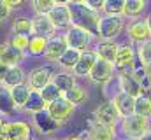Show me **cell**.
<instances>
[{"label": "cell", "mask_w": 151, "mask_h": 140, "mask_svg": "<svg viewBox=\"0 0 151 140\" xmlns=\"http://www.w3.org/2000/svg\"><path fill=\"white\" fill-rule=\"evenodd\" d=\"M69 7H70V25L88 30L99 39V19H100L99 11L91 9L86 4H69Z\"/></svg>", "instance_id": "6da1fadb"}, {"label": "cell", "mask_w": 151, "mask_h": 140, "mask_svg": "<svg viewBox=\"0 0 151 140\" xmlns=\"http://www.w3.org/2000/svg\"><path fill=\"white\" fill-rule=\"evenodd\" d=\"M121 131L127 139H141L148 130L151 128L150 117L146 116H139V114H130V116H125L121 117Z\"/></svg>", "instance_id": "7a4b0ae2"}, {"label": "cell", "mask_w": 151, "mask_h": 140, "mask_svg": "<svg viewBox=\"0 0 151 140\" xmlns=\"http://www.w3.org/2000/svg\"><path fill=\"white\" fill-rule=\"evenodd\" d=\"M135 61H137V51L134 49V46L128 42L118 44L116 60H114V67L118 70V74H132Z\"/></svg>", "instance_id": "3957f363"}, {"label": "cell", "mask_w": 151, "mask_h": 140, "mask_svg": "<svg viewBox=\"0 0 151 140\" xmlns=\"http://www.w3.org/2000/svg\"><path fill=\"white\" fill-rule=\"evenodd\" d=\"M125 19L123 16H100L99 19V39L102 40H113L123 32Z\"/></svg>", "instance_id": "277c9868"}, {"label": "cell", "mask_w": 151, "mask_h": 140, "mask_svg": "<svg viewBox=\"0 0 151 140\" xmlns=\"http://www.w3.org/2000/svg\"><path fill=\"white\" fill-rule=\"evenodd\" d=\"M63 37H65L69 47H74L77 51L90 49L91 42L95 40V35L93 34H90L88 30H83L79 26H72V25H70V28H67V32L63 34Z\"/></svg>", "instance_id": "5b68a950"}, {"label": "cell", "mask_w": 151, "mask_h": 140, "mask_svg": "<svg viewBox=\"0 0 151 140\" xmlns=\"http://www.w3.org/2000/svg\"><path fill=\"white\" fill-rule=\"evenodd\" d=\"M32 133V126L27 121H5L0 135L2 140H25L30 137Z\"/></svg>", "instance_id": "8992f818"}, {"label": "cell", "mask_w": 151, "mask_h": 140, "mask_svg": "<svg viewBox=\"0 0 151 140\" xmlns=\"http://www.w3.org/2000/svg\"><path fill=\"white\" fill-rule=\"evenodd\" d=\"M32 124H34V128L37 130L40 135H53V133L58 131L60 126H62V124L47 112V109L32 114Z\"/></svg>", "instance_id": "52a82bcc"}, {"label": "cell", "mask_w": 151, "mask_h": 140, "mask_svg": "<svg viewBox=\"0 0 151 140\" xmlns=\"http://www.w3.org/2000/svg\"><path fill=\"white\" fill-rule=\"evenodd\" d=\"M46 109H47V112L60 123V124H63V123H67L69 119H70V116L74 114L76 110V105L70 104L63 95L60 96V98H56V100H53V102H49V104L46 105Z\"/></svg>", "instance_id": "ba28073f"}, {"label": "cell", "mask_w": 151, "mask_h": 140, "mask_svg": "<svg viewBox=\"0 0 151 140\" xmlns=\"http://www.w3.org/2000/svg\"><path fill=\"white\" fill-rule=\"evenodd\" d=\"M114 72H116V67L114 63L107 61V60H102L99 58L93 65V69L90 70V81L97 82V84H107L111 79L114 77Z\"/></svg>", "instance_id": "9c48e42d"}, {"label": "cell", "mask_w": 151, "mask_h": 140, "mask_svg": "<svg viewBox=\"0 0 151 140\" xmlns=\"http://www.w3.org/2000/svg\"><path fill=\"white\" fill-rule=\"evenodd\" d=\"M121 119L116 105L113 100H106L95 109V121L97 123H102V124H107V126H114L118 121Z\"/></svg>", "instance_id": "30bf717a"}, {"label": "cell", "mask_w": 151, "mask_h": 140, "mask_svg": "<svg viewBox=\"0 0 151 140\" xmlns=\"http://www.w3.org/2000/svg\"><path fill=\"white\" fill-rule=\"evenodd\" d=\"M127 34H128V39L132 40V44H141V42H146L148 39H151L148 23L142 18L132 19L127 26Z\"/></svg>", "instance_id": "8fae6325"}, {"label": "cell", "mask_w": 151, "mask_h": 140, "mask_svg": "<svg viewBox=\"0 0 151 140\" xmlns=\"http://www.w3.org/2000/svg\"><path fill=\"white\" fill-rule=\"evenodd\" d=\"M69 44L65 40L63 35H53L47 39V46H46V51H44V58L49 60V61H58L60 56L67 51Z\"/></svg>", "instance_id": "7c38bea8"}, {"label": "cell", "mask_w": 151, "mask_h": 140, "mask_svg": "<svg viewBox=\"0 0 151 140\" xmlns=\"http://www.w3.org/2000/svg\"><path fill=\"white\" fill-rule=\"evenodd\" d=\"M99 60L95 49H86V51H81V56L76 63V67L72 69V74L76 77H88L90 75V70L93 69L95 61Z\"/></svg>", "instance_id": "4fadbf2b"}, {"label": "cell", "mask_w": 151, "mask_h": 140, "mask_svg": "<svg viewBox=\"0 0 151 140\" xmlns=\"http://www.w3.org/2000/svg\"><path fill=\"white\" fill-rule=\"evenodd\" d=\"M51 77H53V72L47 67H37V69H32L27 75V82L32 89H37L40 91L47 82H51Z\"/></svg>", "instance_id": "5bb4252c"}, {"label": "cell", "mask_w": 151, "mask_h": 140, "mask_svg": "<svg viewBox=\"0 0 151 140\" xmlns=\"http://www.w3.org/2000/svg\"><path fill=\"white\" fill-rule=\"evenodd\" d=\"M25 60V51L11 46L9 42L0 44V61L5 63L7 67H18Z\"/></svg>", "instance_id": "9a60e30c"}, {"label": "cell", "mask_w": 151, "mask_h": 140, "mask_svg": "<svg viewBox=\"0 0 151 140\" xmlns=\"http://www.w3.org/2000/svg\"><path fill=\"white\" fill-rule=\"evenodd\" d=\"M51 23L55 25V28H67L70 26V7L69 5H58L55 4V7L47 12Z\"/></svg>", "instance_id": "2e32d148"}, {"label": "cell", "mask_w": 151, "mask_h": 140, "mask_svg": "<svg viewBox=\"0 0 151 140\" xmlns=\"http://www.w3.org/2000/svg\"><path fill=\"white\" fill-rule=\"evenodd\" d=\"M32 34L44 35V37H53L56 34V28L51 23L47 14H35L34 19H32Z\"/></svg>", "instance_id": "e0dca14e"}, {"label": "cell", "mask_w": 151, "mask_h": 140, "mask_svg": "<svg viewBox=\"0 0 151 140\" xmlns=\"http://www.w3.org/2000/svg\"><path fill=\"white\" fill-rule=\"evenodd\" d=\"M111 100L114 102V105H116V109H118V112H119L121 117L134 114V104H135V98H134L132 95L123 93V91H118Z\"/></svg>", "instance_id": "ac0fdd59"}, {"label": "cell", "mask_w": 151, "mask_h": 140, "mask_svg": "<svg viewBox=\"0 0 151 140\" xmlns=\"http://www.w3.org/2000/svg\"><path fill=\"white\" fill-rule=\"evenodd\" d=\"M118 81H119V91L128 93V95H132L134 98L142 93V88H141L139 81H137L132 74H118Z\"/></svg>", "instance_id": "d6986e66"}, {"label": "cell", "mask_w": 151, "mask_h": 140, "mask_svg": "<svg viewBox=\"0 0 151 140\" xmlns=\"http://www.w3.org/2000/svg\"><path fill=\"white\" fill-rule=\"evenodd\" d=\"M88 130H90L88 140H114V126H107L95 121V124L90 126Z\"/></svg>", "instance_id": "ffe728a7"}, {"label": "cell", "mask_w": 151, "mask_h": 140, "mask_svg": "<svg viewBox=\"0 0 151 140\" xmlns=\"http://www.w3.org/2000/svg\"><path fill=\"white\" fill-rule=\"evenodd\" d=\"M46 105L47 104H46V100L42 98L40 91L32 89L30 95H28V98H27V102H25V105L21 107V110H25V112H28V114H35L39 110H44Z\"/></svg>", "instance_id": "44dd1931"}, {"label": "cell", "mask_w": 151, "mask_h": 140, "mask_svg": "<svg viewBox=\"0 0 151 140\" xmlns=\"http://www.w3.org/2000/svg\"><path fill=\"white\" fill-rule=\"evenodd\" d=\"M16 110H18V107H16L12 96H11V89L0 82V114L12 116Z\"/></svg>", "instance_id": "7402d4cb"}, {"label": "cell", "mask_w": 151, "mask_h": 140, "mask_svg": "<svg viewBox=\"0 0 151 140\" xmlns=\"http://www.w3.org/2000/svg\"><path fill=\"white\" fill-rule=\"evenodd\" d=\"M116 49H118V44L116 42H113V40H102L100 39V42L95 47V53H97L99 58L114 63V60H116Z\"/></svg>", "instance_id": "603a6c76"}, {"label": "cell", "mask_w": 151, "mask_h": 140, "mask_svg": "<svg viewBox=\"0 0 151 140\" xmlns=\"http://www.w3.org/2000/svg\"><path fill=\"white\" fill-rule=\"evenodd\" d=\"M9 89H11V96H12V100H14V104H16L18 109H21L25 105L28 95H30V91H32V88L28 86V82H19V84L12 86Z\"/></svg>", "instance_id": "cb8c5ba5"}, {"label": "cell", "mask_w": 151, "mask_h": 140, "mask_svg": "<svg viewBox=\"0 0 151 140\" xmlns=\"http://www.w3.org/2000/svg\"><path fill=\"white\" fill-rule=\"evenodd\" d=\"M51 82L56 84V88H58L62 93H65L67 89H70L76 84V79H74V74H72V72H63V70H62V72H58V74H53Z\"/></svg>", "instance_id": "d4e9b609"}, {"label": "cell", "mask_w": 151, "mask_h": 140, "mask_svg": "<svg viewBox=\"0 0 151 140\" xmlns=\"http://www.w3.org/2000/svg\"><path fill=\"white\" fill-rule=\"evenodd\" d=\"M25 79H27V75H25V72H23V69L19 65L18 67H9L4 81H2V84L7 86V88H12V86H16L19 82H25Z\"/></svg>", "instance_id": "484cf974"}, {"label": "cell", "mask_w": 151, "mask_h": 140, "mask_svg": "<svg viewBox=\"0 0 151 140\" xmlns=\"http://www.w3.org/2000/svg\"><path fill=\"white\" fill-rule=\"evenodd\" d=\"M47 39H49V37L32 34L30 35V42H28V49H27V51H28L32 56H40V54H44L46 46H47Z\"/></svg>", "instance_id": "4316f807"}, {"label": "cell", "mask_w": 151, "mask_h": 140, "mask_svg": "<svg viewBox=\"0 0 151 140\" xmlns=\"http://www.w3.org/2000/svg\"><path fill=\"white\" fill-rule=\"evenodd\" d=\"M79 56H81V51H77L74 47H67V51L60 56L58 65L63 70H70V72H72V69L76 67V63H77V60H79Z\"/></svg>", "instance_id": "83f0119b"}, {"label": "cell", "mask_w": 151, "mask_h": 140, "mask_svg": "<svg viewBox=\"0 0 151 140\" xmlns=\"http://www.w3.org/2000/svg\"><path fill=\"white\" fill-rule=\"evenodd\" d=\"M63 96L70 102V104H74L76 107L81 104H84L86 102V98H88V91L83 88V86H79V84H74L70 89H67L65 93H63Z\"/></svg>", "instance_id": "f1b7e54d"}, {"label": "cell", "mask_w": 151, "mask_h": 140, "mask_svg": "<svg viewBox=\"0 0 151 140\" xmlns=\"http://www.w3.org/2000/svg\"><path fill=\"white\" fill-rule=\"evenodd\" d=\"M134 112L139 114V116L151 117V95H148V93H141L139 96H135Z\"/></svg>", "instance_id": "f546056e"}, {"label": "cell", "mask_w": 151, "mask_h": 140, "mask_svg": "<svg viewBox=\"0 0 151 140\" xmlns=\"http://www.w3.org/2000/svg\"><path fill=\"white\" fill-rule=\"evenodd\" d=\"M148 0H125L123 7V18H137L144 9H146Z\"/></svg>", "instance_id": "4dcf8cb0"}, {"label": "cell", "mask_w": 151, "mask_h": 140, "mask_svg": "<svg viewBox=\"0 0 151 140\" xmlns=\"http://www.w3.org/2000/svg\"><path fill=\"white\" fill-rule=\"evenodd\" d=\"M12 34L32 35V19L25 16H18L12 21Z\"/></svg>", "instance_id": "1f68e13d"}, {"label": "cell", "mask_w": 151, "mask_h": 140, "mask_svg": "<svg viewBox=\"0 0 151 140\" xmlns=\"http://www.w3.org/2000/svg\"><path fill=\"white\" fill-rule=\"evenodd\" d=\"M123 7H125V0H106L104 2V14L109 16H123Z\"/></svg>", "instance_id": "d6a6232c"}, {"label": "cell", "mask_w": 151, "mask_h": 140, "mask_svg": "<svg viewBox=\"0 0 151 140\" xmlns=\"http://www.w3.org/2000/svg\"><path fill=\"white\" fill-rule=\"evenodd\" d=\"M137 58L142 65L150 67L151 69V39H148L146 42H141L139 44V49H137Z\"/></svg>", "instance_id": "836d02e7"}, {"label": "cell", "mask_w": 151, "mask_h": 140, "mask_svg": "<svg viewBox=\"0 0 151 140\" xmlns=\"http://www.w3.org/2000/svg\"><path fill=\"white\" fill-rule=\"evenodd\" d=\"M40 95H42V98L46 100V104H49V102H53V100H56V98H60L63 93L56 88V84H53V82H47L42 89H40Z\"/></svg>", "instance_id": "e575fe53"}, {"label": "cell", "mask_w": 151, "mask_h": 140, "mask_svg": "<svg viewBox=\"0 0 151 140\" xmlns=\"http://www.w3.org/2000/svg\"><path fill=\"white\" fill-rule=\"evenodd\" d=\"M28 42H30V35H21V34H12L9 39V44L21 49V51H27L28 49Z\"/></svg>", "instance_id": "d590c367"}, {"label": "cell", "mask_w": 151, "mask_h": 140, "mask_svg": "<svg viewBox=\"0 0 151 140\" xmlns=\"http://www.w3.org/2000/svg\"><path fill=\"white\" fill-rule=\"evenodd\" d=\"M32 7L37 14H47L55 7V2L53 0H32Z\"/></svg>", "instance_id": "8d00e7d4"}, {"label": "cell", "mask_w": 151, "mask_h": 140, "mask_svg": "<svg viewBox=\"0 0 151 140\" xmlns=\"http://www.w3.org/2000/svg\"><path fill=\"white\" fill-rule=\"evenodd\" d=\"M11 7L7 5V2L5 0H0V23H4L9 16H11Z\"/></svg>", "instance_id": "74e56055"}, {"label": "cell", "mask_w": 151, "mask_h": 140, "mask_svg": "<svg viewBox=\"0 0 151 140\" xmlns=\"http://www.w3.org/2000/svg\"><path fill=\"white\" fill-rule=\"evenodd\" d=\"M104 2L106 0H86V5H90L91 9H95V11H102L104 9Z\"/></svg>", "instance_id": "f35d334b"}, {"label": "cell", "mask_w": 151, "mask_h": 140, "mask_svg": "<svg viewBox=\"0 0 151 140\" xmlns=\"http://www.w3.org/2000/svg\"><path fill=\"white\" fill-rule=\"evenodd\" d=\"M5 2H7V5L11 9H18V7H21L25 4V0H5Z\"/></svg>", "instance_id": "ab89813d"}, {"label": "cell", "mask_w": 151, "mask_h": 140, "mask_svg": "<svg viewBox=\"0 0 151 140\" xmlns=\"http://www.w3.org/2000/svg\"><path fill=\"white\" fill-rule=\"evenodd\" d=\"M7 70H9V67H7L5 63H2V61H0V82L4 81V77H5V74H7Z\"/></svg>", "instance_id": "60d3db41"}, {"label": "cell", "mask_w": 151, "mask_h": 140, "mask_svg": "<svg viewBox=\"0 0 151 140\" xmlns=\"http://www.w3.org/2000/svg\"><path fill=\"white\" fill-rule=\"evenodd\" d=\"M139 140H151V128H150V130H148V131H146V133H144V135H142Z\"/></svg>", "instance_id": "b9f144b4"}, {"label": "cell", "mask_w": 151, "mask_h": 140, "mask_svg": "<svg viewBox=\"0 0 151 140\" xmlns=\"http://www.w3.org/2000/svg\"><path fill=\"white\" fill-rule=\"evenodd\" d=\"M55 4H58V5H69L70 4V0H53Z\"/></svg>", "instance_id": "7bdbcfd3"}, {"label": "cell", "mask_w": 151, "mask_h": 140, "mask_svg": "<svg viewBox=\"0 0 151 140\" xmlns=\"http://www.w3.org/2000/svg\"><path fill=\"white\" fill-rule=\"evenodd\" d=\"M65 140H84L81 135H70V137H67Z\"/></svg>", "instance_id": "ee69618b"}, {"label": "cell", "mask_w": 151, "mask_h": 140, "mask_svg": "<svg viewBox=\"0 0 151 140\" xmlns=\"http://www.w3.org/2000/svg\"><path fill=\"white\" fill-rule=\"evenodd\" d=\"M146 23H148V28H150V34H151V14L146 18Z\"/></svg>", "instance_id": "f6af8a7d"}, {"label": "cell", "mask_w": 151, "mask_h": 140, "mask_svg": "<svg viewBox=\"0 0 151 140\" xmlns=\"http://www.w3.org/2000/svg\"><path fill=\"white\" fill-rule=\"evenodd\" d=\"M70 4H86V0H70Z\"/></svg>", "instance_id": "bcb514c9"}, {"label": "cell", "mask_w": 151, "mask_h": 140, "mask_svg": "<svg viewBox=\"0 0 151 140\" xmlns=\"http://www.w3.org/2000/svg\"><path fill=\"white\" fill-rule=\"evenodd\" d=\"M47 140H58V139H47Z\"/></svg>", "instance_id": "7dc6e473"}, {"label": "cell", "mask_w": 151, "mask_h": 140, "mask_svg": "<svg viewBox=\"0 0 151 140\" xmlns=\"http://www.w3.org/2000/svg\"><path fill=\"white\" fill-rule=\"evenodd\" d=\"M128 140H139V139H128Z\"/></svg>", "instance_id": "c3c4849f"}, {"label": "cell", "mask_w": 151, "mask_h": 140, "mask_svg": "<svg viewBox=\"0 0 151 140\" xmlns=\"http://www.w3.org/2000/svg\"><path fill=\"white\" fill-rule=\"evenodd\" d=\"M25 140H32V139H30V137H28V139H25Z\"/></svg>", "instance_id": "681fc988"}]
</instances>
